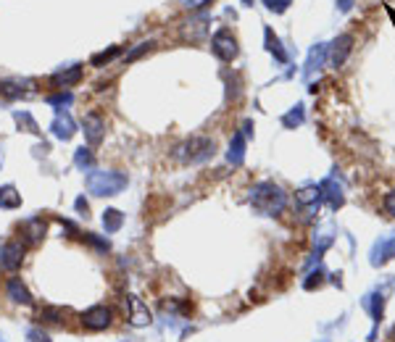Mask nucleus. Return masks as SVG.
<instances>
[{"mask_svg":"<svg viewBox=\"0 0 395 342\" xmlns=\"http://www.w3.org/2000/svg\"><path fill=\"white\" fill-rule=\"evenodd\" d=\"M324 61H327V45H324V42H316V45L309 51V58H306V68H303V74L311 77L314 71H319V68L324 66Z\"/></svg>","mask_w":395,"mask_h":342,"instance_id":"nucleus-18","label":"nucleus"},{"mask_svg":"<svg viewBox=\"0 0 395 342\" xmlns=\"http://www.w3.org/2000/svg\"><path fill=\"white\" fill-rule=\"evenodd\" d=\"M332 235H329V232H319V235H316V237H314V256L316 258H322V253H324L327 248H329V245H332Z\"/></svg>","mask_w":395,"mask_h":342,"instance_id":"nucleus-26","label":"nucleus"},{"mask_svg":"<svg viewBox=\"0 0 395 342\" xmlns=\"http://www.w3.org/2000/svg\"><path fill=\"white\" fill-rule=\"evenodd\" d=\"M82 79V66L79 64H71V66H66V68H61V71H55L53 74V85L55 87H71V85H77Z\"/></svg>","mask_w":395,"mask_h":342,"instance_id":"nucleus-16","label":"nucleus"},{"mask_svg":"<svg viewBox=\"0 0 395 342\" xmlns=\"http://www.w3.org/2000/svg\"><path fill=\"white\" fill-rule=\"evenodd\" d=\"M71 101H74V95H71V92H61V95H53V98H48L51 105H69Z\"/></svg>","mask_w":395,"mask_h":342,"instance_id":"nucleus-33","label":"nucleus"},{"mask_svg":"<svg viewBox=\"0 0 395 342\" xmlns=\"http://www.w3.org/2000/svg\"><path fill=\"white\" fill-rule=\"evenodd\" d=\"M127 174L121 171H90L87 176V189L98 198H105V195H119L121 189L127 187Z\"/></svg>","mask_w":395,"mask_h":342,"instance_id":"nucleus-3","label":"nucleus"},{"mask_svg":"<svg viewBox=\"0 0 395 342\" xmlns=\"http://www.w3.org/2000/svg\"><path fill=\"white\" fill-rule=\"evenodd\" d=\"M385 211L395 219V189H390V192L385 195Z\"/></svg>","mask_w":395,"mask_h":342,"instance_id":"nucleus-35","label":"nucleus"},{"mask_svg":"<svg viewBox=\"0 0 395 342\" xmlns=\"http://www.w3.org/2000/svg\"><path fill=\"white\" fill-rule=\"evenodd\" d=\"M5 292H8V298H11L14 303H21V306H29V303H32V295H29V290L21 285L18 276H11V279H8Z\"/></svg>","mask_w":395,"mask_h":342,"instance_id":"nucleus-19","label":"nucleus"},{"mask_svg":"<svg viewBox=\"0 0 395 342\" xmlns=\"http://www.w3.org/2000/svg\"><path fill=\"white\" fill-rule=\"evenodd\" d=\"M206 32H208V16H206V14L188 18V21L182 24V29H179L182 40H190V42H198V40H203V37H206Z\"/></svg>","mask_w":395,"mask_h":342,"instance_id":"nucleus-12","label":"nucleus"},{"mask_svg":"<svg viewBox=\"0 0 395 342\" xmlns=\"http://www.w3.org/2000/svg\"><path fill=\"white\" fill-rule=\"evenodd\" d=\"M306 119V108H303V103H298V105H292L290 111L282 116V127L285 129H295V127H301Z\"/></svg>","mask_w":395,"mask_h":342,"instance_id":"nucleus-21","label":"nucleus"},{"mask_svg":"<svg viewBox=\"0 0 395 342\" xmlns=\"http://www.w3.org/2000/svg\"><path fill=\"white\" fill-rule=\"evenodd\" d=\"M74 205H77V211H79V213H85V216H87V200H85V198H77V203H74Z\"/></svg>","mask_w":395,"mask_h":342,"instance_id":"nucleus-38","label":"nucleus"},{"mask_svg":"<svg viewBox=\"0 0 395 342\" xmlns=\"http://www.w3.org/2000/svg\"><path fill=\"white\" fill-rule=\"evenodd\" d=\"M111 316H114V313H111V308L92 306V308H87L85 313H82V326L90 329V332H103V329H108L111 321H114Z\"/></svg>","mask_w":395,"mask_h":342,"instance_id":"nucleus-9","label":"nucleus"},{"mask_svg":"<svg viewBox=\"0 0 395 342\" xmlns=\"http://www.w3.org/2000/svg\"><path fill=\"white\" fill-rule=\"evenodd\" d=\"M322 282H324V272L319 269V272H311L309 279H303V287H306V290H314V287H319Z\"/></svg>","mask_w":395,"mask_h":342,"instance_id":"nucleus-32","label":"nucleus"},{"mask_svg":"<svg viewBox=\"0 0 395 342\" xmlns=\"http://www.w3.org/2000/svg\"><path fill=\"white\" fill-rule=\"evenodd\" d=\"M74 163H77V169H92V163H95V158H92V153L87 150V148H79L77 153H74Z\"/></svg>","mask_w":395,"mask_h":342,"instance_id":"nucleus-27","label":"nucleus"},{"mask_svg":"<svg viewBox=\"0 0 395 342\" xmlns=\"http://www.w3.org/2000/svg\"><path fill=\"white\" fill-rule=\"evenodd\" d=\"M298 203L303 205V208H309V211H319V205L324 203L319 185H311V187L301 189V192H298Z\"/></svg>","mask_w":395,"mask_h":342,"instance_id":"nucleus-20","label":"nucleus"},{"mask_svg":"<svg viewBox=\"0 0 395 342\" xmlns=\"http://www.w3.org/2000/svg\"><path fill=\"white\" fill-rule=\"evenodd\" d=\"M127 308H129V324L132 326H148L153 321L148 306L142 303V298H138V295H127Z\"/></svg>","mask_w":395,"mask_h":342,"instance_id":"nucleus-11","label":"nucleus"},{"mask_svg":"<svg viewBox=\"0 0 395 342\" xmlns=\"http://www.w3.org/2000/svg\"><path fill=\"white\" fill-rule=\"evenodd\" d=\"M24 235H27L29 242H37V239L45 235V222H42L40 216L29 219V222H24Z\"/></svg>","mask_w":395,"mask_h":342,"instance_id":"nucleus-24","label":"nucleus"},{"mask_svg":"<svg viewBox=\"0 0 395 342\" xmlns=\"http://www.w3.org/2000/svg\"><path fill=\"white\" fill-rule=\"evenodd\" d=\"M119 48H116V45H114V48H108V51H103V53H95V55H92V61H90V64H92V66H105V64H111V61H114V58H116V55H119Z\"/></svg>","mask_w":395,"mask_h":342,"instance_id":"nucleus-25","label":"nucleus"},{"mask_svg":"<svg viewBox=\"0 0 395 342\" xmlns=\"http://www.w3.org/2000/svg\"><path fill=\"white\" fill-rule=\"evenodd\" d=\"M24 253H27V248H24L18 239L5 242V245L0 248V269H5V272H18V269H21V261H24Z\"/></svg>","mask_w":395,"mask_h":342,"instance_id":"nucleus-8","label":"nucleus"},{"mask_svg":"<svg viewBox=\"0 0 395 342\" xmlns=\"http://www.w3.org/2000/svg\"><path fill=\"white\" fill-rule=\"evenodd\" d=\"M351 5H353V0H337V8H340V11H351Z\"/></svg>","mask_w":395,"mask_h":342,"instance_id":"nucleus-39","label":"nucleus"},{"mask_svg":"<svg viewBox=\"0 0 395 342\" xmlns=\"http://www.w3.org/2000/svg\"><path fill=\"white\" fill-rule=\"evenodd\" d=\"M242 3H245V5H253V0H242Z\"/></svg>","mask_w":395,"mask_h":342,"instance_id":"nucleus-40","label":"nucleus"},{"mask_svg":"<svg viewBox=\"0 0 395 342\" xmlns=\"http://www.w3.org/2000/svg\"><path fill=\"white\" fill-rule=\"evenodd\" d=\"M82 127H85V137H87L90 145H98V142L103 140V132H105L103 116H98V114H87L85 121H82Z\"/></svg>","mask_w":395,"mask_h":342,"instance_id":"nucleus-14","label":"nucleus"},{"mask_svg":"<svg viewBox=\"0 0 395 342\" xmlns=\"http://www.w3.org/2000/svg\"><path fill=\"white\" fill-rule=\"evenodd\" d=\"M85 239L87 242H90V245H95V248H98V250H108V239H98L95 237V235H85Z\"/></svg>","mask_w":395,"mask_h":342,"instance_id":"nucleus-36","label":"nucleus"},{"mask_svg":"<svg viewBox=\"0 0 395 342\" xmlns=\"http://www.w3.org/2000/svg\"><path fill=\"white\" fill-rule=\"evenodd\" d=\"M208 0H182V5L185 8H190V11H195V8H203Z\"/></svg>","mask_w":395,"mask_h":342,"instance_id":"nucleus-37","label":"nucleus"},{"mask_svg":"<svg viewBox=\"0 0 395 342\" xmlns=\"http://www.w3.org/2000/svg\"><path fill=\"white\" fill-rule=\"evenodd\" d=\"M51 132H53V137H58V140H64V142L74 137L77 124H74V119L69 116V111H58V114H55V119H53V124H51Z\"/></svg>","mask_w":395,"mask_h":342,"instance_id":"nucleus-13","label":"nucleus"},{"mask_svg":"<svg viewBox=\"0 0 395 342\" xmlns=\"http://www.w3.org/2000/svg\"><path fill=\"white\" fill-rule=\"evenodd\" d=\"M351 51H353V34H337V37L327 45V58H329L332 68H343Z\"/></svg>","mask_w":395,"mask_h":342,"instance_id":"nucleus-6","label":"nucleus"},{"mask_svg":"<svg viewBox=\"0 0 395 342\" xmlns=\"http://www.w3.org/2000/svg\"><path fill=\"white\" fill-rule=\"evenodd\" d=\"M216 153V142L211 137H190L182 145H177L174 158L182 163H203Z\"/></svg>","mask_w":395,"mask_h":342,"instance_id":"nucleus-2","label":"nucleus"},{"mask_svg":"<svg viewBox=\"0 0 395 342\" xmlns=\"http://www.w3.org/2000/svg\"><path fill=\"white\" fill-rule=\"evenodd\" d=\"M385 290H374L369 292L364 300H361V306L369 311V316H372V324H374V329H372V334H369V340L374 342V337H377V326L379 321H382V316H385Z\"/></svg>","mask_w":395,"mask_h":342,"instance_id":"nucleus-7","label":"nucleus"},{"mask_svg":"<svg viewBox=\"0 0 395 342\" xmlns=\"http://www.w3.org/2000/svg\"><path fill=\"white\" fill-rule=\"evenodd\" d=\"M395 258V232H387V235H382V237L372 245V250H369V263L379 269V266H385V263H390Z\"/></svg>","mask_w":395,"mask_h":342,"instance_id":"nucleus-5","label":"nucleus"},{"mask_svg":"<svg viewBox=\"0 0 395 342\" xmlns=\"http://www.w3.org/2000/svg\"><path fill=\"white\" fill-rule=\"evenodd\" d=\"M40 319L48 321V324H58L64 319V308H42L40 311Z\"/></svg>","mask_w":395,"mask_h":342,"instance_id":"nucleus-30","label":"nucleus"},{"mask_svg":"<svg viewBox=\"0 0 395 342\" xmlns=\"http://www.w3.org/2000/svg\"><path fill=\"white\" fill-rule=\"evenodd\" d=\"M153 40H145V42H138V45H135V48H132V51L127 53V55H124V61H127V64H129V61H135V58H140V55H142V53H151L153 51Z\"/></svg>","mask_w":395,"mask_h":342,"instance_id":"nucleus-28","label":"nucleus"},{"mask_svg":"<svg viewBox=\"0 0 395 342\" xmlns=\"http://www.w3.org/2000/svg\"><path fill=\"white\" fill-rule=\"evenodd\" d=\"M245 148H248V137L242 135V132H235V135H232V142H229V150H227V161H229L232 166H242Z\"/></svg>","mask_w":395,"mask_h":342,"instance_id":"nucleus-15","label":"nucleus"},{"mask_svg":"<svg viewBox=\"0 0 395 342\" xmlns=\"http://www.w3.org/2000/svg\"><path fill=\"white\" fill-rule=\"evenodd\" d=\"M121 224H124V213L121 211H116V208H108V211H103V226L108 235H114V232H119Z\"/></svg>","mask_w":395,"mask_h":342,"instance_id":"nucleus-22","label":"nucleus"},{"mask_svg":"<svg viewBox=\"0 0 395 342\" xmlns=\"http://www.w3.org/2000/svg\"><path fill=\"white\" fill-rule=\"evenodd\" d=\"M248 200L253 205V211L261 216H279L288 208V192L275 182H258L251 187Z\"/></svg>","mask_w":395,"mask_h":342,"instance_id":"nucleus-1","label":"nucleus"},{"mask_svg":"<svg viewBox=\"0 0 395 342\" xmlns=\"http://www.w3.org/2000/svg\"><path fill=\"white\" fill-rule=\"evenodd\" d=\"M264 45H266V51L272 53L279 64H288V61H290V53L282 48V40H279V37H277L269 27L264 29Z\"/></svg>","mask_w":395,"mask_h":342,"instance_id":"nucleus-17","label":"nucleus"},{"mask_svg":"<svg viewBox=\"0 0 395 342\" xmlns=\"http://www.w3.org/2000/svg\"><path fill=\"white\" fill-rule=\"evenodd\" d=\"M0 205H3V208H18V205H21V192H18L14 185L0 187Z\"/></svg>","mask_w":395,"mask_h":342,"instance_id":"nucleus-23","label":"nucleus"},{"mask_svg":"<svg viewBox=\"0 0 395 342\" xmlns=\"http://www.w3.org/2000/svg\"><path fill=\"white\" fill-rule=\"evenodd\" d=\"M316 342H329V340H316Z\"/></svg>","mask_w":395,"mask_h":342,"instance_id":"nucleus-41","label":"nucleus"},{"mask_svg":"<svg viewBox=\"0 0 395 342\" xmlns=\"http://www.w3.org/2000/svg\"><path fill=\"white\" fill-rule=\"evenodd\" d=\"M14 119H16L18 127H24V132H40V129H37V121L32 119L27 111H16V114H14Z\"/></svg>","mask_w":395,"mask_h":342,"instance_id":"nucleus-29","label":"nucleus"},{"mask_svg":"<svg viewBox=\"0 0 395 342\" xmlns=\"http://www.w3.org/2000/svg\"><path fill=\"white\" fill-rule=\"evenodd\" d=\"M211 53H214L219 61H224V64L235 61V58H238V53H240L235 34L229 32V29H219V32L211 37Z\"/></svg>","mask_w":395,"mask_h":342,"instance_id":"nucleus-4","label":"nucleus"},{"mask_svg":"<svg viewBox=\"0 0 395 342\" xmlns=\"http://www.w3.org/2000/svg\"><path fill=\"white\" fill-rule=\"evenodd\" d=\"M261 3H264L266 11H272V14H285L292 5V0H261Z\"/></svg>","mask_w":395,"mask_h":342,"instance_id":"nucleus-31","label":"nucleus"},{"mask_svg":"<svg viewBox=\"0 0 395 342\" xmlns=\"http://www.w3.org/2000/svg\"><path fill=\"white\" fill-rule=\"evenodd\" d=\"M27 342H51V337H48L45 332H40V329H29V334H27Z\"/></svg>","mask_w":395,"mask_h":342,"instance_id":"nucleus-34","label":"nucleus"},{"mask_svg":"<svg viewBox=\"0 0 395 342\" xmlns=\"http://www.w3.org/2000/svg\"><path fill=\"white\" fill-rule=\"evenodd\" d=\"M322 189V200H324L332 211H337V208H343L345 205V192H343V182H337V174H332V176H327L324 182L319 185Z\"/></svg>","mask_w":395,"mask_h":342,"instance_id":"nucleus-10","label":"nucleus"}]
</instances>
